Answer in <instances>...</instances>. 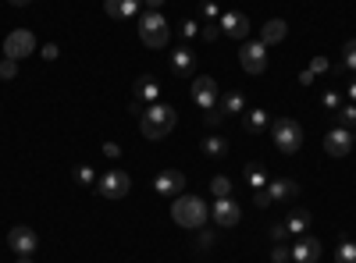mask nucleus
Returning a JSON list of instances; mask_svg holds the SVG:
<instances>
[{
    "label": "nucleus",
    "mask_w": 356,
    "mask_h": 263,
    "mask_svg": "<svg viewBox=\"0 0 356 263\" xmlns=\"http://www.w3.org/2000/svg\"><path fill=\"white\" fill-rule=\"evenodd\" d=\"M317 260H321V239H314L310 231H307V235H296L292 263H317Z\"/></svg>",
    "instance_id": "obj_11"
},
{
    "label": "nucleus",
    "mask_w": 356,
    "mask_h": 263,
    "mask_svg": "<svg viewBox=\"0 0 356 263\" xmlns=\"http://www.w3.org/2000/svg\"><path fill=\"white\" fill-rule=\"evenodd\" d=\"M139 4L143 0H104V11H107V18L125 22V18H139Z\"/></svg>",
    "instance_id": "obj_16"
},
{
    "label": "nucleus",
    "mask_w": 356,
    "mask_h": 263,
    "mask_svg": "<svg viewBox=\"0 0 356 263\" xmlns=\"http://www.w3.org/2000/svg\"><path fill=\"white\" fill-rule=\"evenodd\" d=\"M104 157L107 160H118V157H122V146H118V142H104Z\"/></svg>",
    "instance_id": "obj_40"
},
{
    "label": "nucleus",
    "mask_w": 356,
    "mask_h": 263,
    "mask_svg": "<svg viewBox=\"0 0 356 263\" xmlns=\"http://www.w3.org/2000/svg\"><path fill=\"white\" fill-rule=\"evenodd\" d=\"M271 139L278 146V153L292 157L303 146V128H300V121H292V118H275L271 121Z\"/></svg>",
    "instance_id": "obj_4"
},
{
    "label": "nucleus",
    "mask_w": 356,
    "mask_h": 263,
    "mask_svg": "<svg viewBox=\"0 0 356 263\" xmlns=\"http://www.w3.org/2000/svg\"><path fill=\"white\" fill-rule=\"evenodd\" d=\"M171 217H175V224H178V228L200 231V228H207V217H211V207H207V199L182 192V196H175V203H171Z\"/></svg>",
    "instance_id": "obj_1"
},
{
    "label": "nucleus",
    "mask_w": 356,
    "mask_h": 263,
    "mask_svg": "<svg viewBox=\"0 0 356 263\" xmlns=\"http://www.w3.org/2000/svg\"><path fill=\"white\" fill-rule=\"evenodd\" d=\"M211 217H214L218 228H235V224H239V217H243V210H239V203H235V199H214Z\"/></svg>",
    "instance_id": "obj_14"
},
{
    "label": "nucleus",
    "mask_w": 356,
    "mask_h": 263,
    "mask_svg": "<svg viewBox=\"0 0 356 263\" xmlns=\"http://www.w3.org/2000/svg\"><path fill=\"white\" fill-rule=\"evenodd\" d=\"M285 36H289V25H285L282 18H267V22H264V28H260V43H264V46L282 43Z\"/></svg>",
    "instance_id": "obj_19"
},
{
    "label": "nucleus",
    "mask_w": 356,
    "mask_h": 263,
    "mask_svg": "<svg viewBox=\"0 0 356 263\" xmlns=\"http://www.w3.org/2000/svg\"><path fill=\"white\" fill-rule=\"evenodd\" d=\"M18 263H33V256H18Z\"/></svg>",
    "instance_id": "obj_47"
},
{
    "label": "nucleus",
    "mask_w": 356,
    "mask_h": 263,
    "mask_svg": "<svg viewBox=\"0 0 356 263\" xmlns=\"http://www.w3.org/2000/svg\"><path fill=\"white\" fill-rule=\"evenodd\" d=\"M349 150H353V132L349 128L335 125L328 135H324V153L328 157H349Z\"/></svg>",
    "instance_id": "obj_12"
},
{
    "label": "nucleus",
    "mask_w": 356,
    "mask_h": 263,
    "mask_svg": "<svg viewBox=\"0 0 356 263\" xmlns=\"http://www.w3.org/2000/svg\"><path fill=\"white\" fill-rule=\"evenodd\" d=\"M200 15H203L207 22H218V18H221V8L214 4V0H203V4H200Z\"/></svg>",
    "instance_id": "obj_35"
},
{
    "label": "nucleus",
    "mask_w": 356,
    "mask_h": 263,
    "mask_svg": "<svg viewBox=\"0 0 356 263\" xmlns=\"http://www.w3.org/2000/svg\"><path fill=\"white\" fill-rule=\"evenodd\" d=\"M342 100H346V93H339V90H328V93L321 96V103L328 107V110H339V107H342Z\"/></svg>",
    "instance_id": "obj_33"
},
{
    "label": "nucleus",
    "mask_w": 356,
    "mask_h": 263,
    "mask_svg": "<svg viewBox=\"0 0 356 263\" xmlns=\"http://www.w3.org/2000/svg\"><path fill=\"white\" fill-rule=\"evenodd\" d=\"M232 178H225V174H218V178H211V196L214 199H232Z\"/></svg>",
    "instance_id": "obj_23"
},
{
    "label": "nucleus",
    "mask_w": 356,
    "mask_h": 263,
    "mask_svg": "<svg viewBox=\"0 0 356 263\" xmlns=\"http://www.w3.org/2000/svg\"><path fill=\"white\" fill-rule=\"evenodd\" d=\"M154 189L161 192V196H182V189H186V174L178 171V167H164L157 178H154Z\"/></svg>",
    "instance_id": "obj_10"
},
{
    "label": "nucleus",
    "mask_w": 356,
    "mask_h": 263,
    "mask_svg": "<svg viewBox=\"0 0 356 263\" xmlns=\"http://www.w3.org/2000/svg\"><path fill=\"white\" fill-rule=\"evenodd\" d=\"M310 210H292L282 224H285V231H289V235H307V231H310Z\"/></svg>",
    "instance_id": "obj_22"
},
{
    "label": "nucleus",
    "mask_w": 356,
    "mask_h": 263,
    "mask_svg": "<svg viewBox=\"0 0 356 263\" xmlns=\"http://www.w3.org/2000/svg\"><path fill=\"white\" fill-rule=\"evenodd\" d=\"M200 36H203L207 43H214V40H221L225 33H221V25H218V22H207V25L200 28Z\"/></svg>",
    "instance_id": "obj_34"
},
{
    "label": "nucleus",
    "mask_w": 356,
    "mask_h": 263,
    "mask_svg": "<svg viewBox=\"0 0 356 263\" xmlns=\"http://www.w3.org/2000/svg\"><path fill=\"white\" fill-rule=\"evenodd\" d=\"M300 85H314V71H310V68L300 71Z\"/></svg>",
    "instance_id": "obj_43"
},
{
    "label": "nucleus",
    "mask_w": 356,
    "mask_h": 263,
    "mask_svg": "<svg viewBox=\"0 0 356 263\" xmlns=\"http://www.w3.org/2000/svg\"><path fill=\"white\" fill-rule=\"evenodd\" d=\"M0 50H4V57H11V61H22V57L36 53V36L29 33V28H15V33H8Z\"/></svg>",
    "instance_id": "obj_6"
},
{
    "label": "nucleus",
    "mask_w": 356,
    "mask_h": 263,
    "mask_svg": "<svg viewBox=\"0 0 356 263\" xmlns=\"http://www.w3.org/2000/svg\"><path fill=\"white\" fill-rule=\"evenodd\" d=\"M15 75H18V61H11V57H0V78L11 82Z\"/></svg>",
    "instance_id": "obj_32"
},
{
    "label": "nucleus",
    "mask_w": 356,
    "mask_h": 263,
    "mask_svg": "<svg viewBox=\"0 0 356 263\" xmlns=\"http://www.w3.org/2000/svg\"><path fill=\"white\" fill-rule=\"evenodd\" d=\"M339 125L342 128H356V103H342L339 107Z\"/></svg>",
    "instance_id": "obj_28"
},
{
    "label": "nucleus",
    "mask_w": 356,
    "mask_h": 263,
    "mask_svg": "<svg viewBox=\"0 0 356 263\" xmlns=\"http://www.w3.org/2000/svg\"><path fill=\"white\" fill-rule=\"evenodd\" d=\"M139 40H143V46H150V50L168 46V40H171L168 18H164L161 11H146V15H139Z\"/></svg>",
    "instance_id": "obj_3"
},
{
    "label": "nucleus",
    "mask_w": 356,
    "mask_h": 263,
    "mask_svg": "<svg viewBox=\"0 0 356 263\" xmlns=\"http://www.w3.org/2000/svg\"><path fill=\"white\" fill-rule=\"evenodd\" d=\"M171 71H175V75H193V71H196V53H193L189 46H175V53H171Z\"/></svg>",
    "instance_id": "obj_18"
},
{
    "label": "nucleus",
    "mask_w": 356,
    "mask_h": 263,
    "mask_svg": "<svg viewBox=\"0 0 356 263\" xmlns=\"http://www.w3.org/2000/svg\"><path fill=\"white\" fill-rule=\"evenodd\" d=\"M292 260V246H275V253H271V263H289Z\"/></svg>",
    "instance_id": "obj_37"
},
{
    "label": "nucleus",
    "mask_w": 356,
    "mask_h": 263,
    "mask_svg": "<svg viewBox=\"0 0 356 263\" xmlns=\"http://www.w3.org/2000/svg\"><path fill=\"white\" fill-rule=\"evenodd\" d=\"M132 100L139 103H157L161 100V82L154 75H139L136 78V90H132Z\"/></svg>",
    "instance_id": "obj_15"
},
{
    "label": "nucleus",
    "mask_w": 356,
    "mask_h": 263,
    "mask_svg": "<svg viewBox=\"0 0 356 263\" xmlns=\"http://www.w3.org/2000/svg\"><path fill=\"white\" fill-rule=\"evenodd\" d=\"M161 4H164V0H146V8H150V11H157Z\"/></svg>",
    "instance_id": "obj_46"
},
{
    "label": "nucleus",
    "mask_w": 356,
    "mask_h": 263,
    "mask_svg": "<svg viewBox=\"0 0 356 263\" xmlns=\"http://www.w3.org/2000/svg\"><path fill=\"white\" fill-rule=\"evenodd\" d=\"M8 246H11L18 256H33L36 246H40V235H36L29 224H15V228L8 231Z\"/></svg>",
    "instance_id": "obj_8"
},
{
    "label": "nucleus",
    "mask_w": 356,
    "mask_h": 263,
    "mask_svg": "<svg viewBox=\"0 0 356 263\" xmlns=\"http://www.w3.org/2000/svg\"><path fill=\"white\" fill-rule=\"evenodd\" d=\"M178 33H182V46H189L193 40H200V22H196V18H186Z\"/></svg>",
    "instance_id": "obj_25"
},
{
    "label": "nucleus",
    "mask_w": 356,
    "mask_h": 263,
    "mask_svg": "<svg viewBox=\"0 0 356 263\" xmlns=\"http://www.w3.org/2000/svg\"><path fill=\"white\" fill-rule=\"evenodd\" d=\"M349 132H353V142H356V128H349Z\"/></svg>",
    "instance_id": "obj_48"
},
{
    "label": "nucleus",
    "mask_w": 356,
    "mask_h": 263,
    "mask_svg": "<svg viewBox=\"0 0 356 263\" xmlns=\"http://www.w3.org/2000/svg\"><path fill=\"white\" fill-rule=\"evenodd\" d=\"M214 242H218L214 231H203V228H200V235H196V249H200V253H207V249H214Z\"/></svg>",
    "instance_id": "obj_31"
},
{
    "label": "nucleus",
    "mask_w": 356,
    "mask_h": 263,
    "mask_svg": "<svg viewBox=\"0 0 356 263\" xmlns=\"http://www.w3.org/2000/svg\"><path fill=\"white\" fill-rule=\"evenodd\" d=\"M253 203H257L260 210H264V207H271V203H275L271 196H267V185H264V189H253Z\"/></svg>",
    "instance_id": "obj_39"
},
{
    "label": "nucleus",
    "mask_w": 356,
    "mask_h": 263,
    "mask_svg": "<svg viewBox=\"0 0 356 263\" xmlns=\"http://www.w3.org/2000/svg\"><path fill=\"white\" fill-rule=\"evenodd\" d=\"M11 8H25V4H33V0H8Z\"/></svg>",
    "instance_id": "obj_45"
},
{
    "label": "nucleus",
    "mask_w": 356,
    "mask_h": 263,
    "mask_svg": "<svg viewBox=\"0 0 356 263\" xmlns=\"http://www.w3.org/2000/svg\"><path fill=\"white\" fill-rule=\"evenodd\" d=\"M346 100H349V103H356V82H349V90H346Z\"/></svg>",
    "instance_id": "obj_44"
},
{
    "label": "nucleus",
    "mask_w": 356,
    "mask_h": 263,
    "mask_svg": "<svg viewBox=\"0 0 356 263\" xmlns=\"http://www.w3.org/2000/svg\"><path fill=\"white\" fill-rule=\"evenodd\" d=\"M175 125H178V114H175V107L171 103H150L143 114H139V128H143V135L150 139V142H157V139H164L168 132H175Z\"/></svg>",
    "instance_id": "obj_2"
},
{
    "label": "nucleus",
    "mask_w": 356,
    "mask_h": 263,
    "mask_svg": "<svg viewBox=\"0 0 356 263\" xmlns=\"http://www.w3.org/2000/svg\"><path fill=\"white\" fill-rule=\"evenodd\" d=\"M129 189H132V178H129L125 171H118V167H111L107 174H100V178H97V192L104 199H125Z\"/></svg>",
    "instance_id": "obj_5"
},
{
    "label": "nucleus",
    "mask_w": 356,
    "mask_h": 263,
    "mask_svg": "<svg viewBox=\"0 0 356 263\" xmlns=\"http://www.w3.org/2000/svg\"><path fill=\"white\" fill-rule=\"evenodd\" d=\"M218 25H221L225 36L239 40V43H246V36H250V18H246L243 11H225V15L218 18Z\"/></svg>",
    "instance_id": "obj_9"
},
{
    "label": "nucleus",
    "mask_w": 356,
    "mask_h": 263,
    "mask_svg": "<svg viewBox=\"0 0 356 263\" xmlns=\"http://www.w3.org/2000/svg\"><path fill=\"white\" fill-rule=\"evenodd\" d=\"M193 100H196L203 110L218 107V82H214L211 75H196V78H193Z\"/></svg>",
    "instance_id": "obj_13"
},
{
    "label": "nucleus",
    "mask_w": 356,
    "mask_h": 263,
    "mask_svg": "<svg viewBox=\"0 0 356 263\" xmlns=\"http://www.w3.org/2000/svg\"><path fill=\"white\" fill-rule=\"evenodd\" d=\"M0 57H4V50H0Z\"/></svg>",
    "instance_id": "obj_49"
},
{
    "label": "nucleus",
    "mask_w": 356,
    "mask_h": 263,
    "mask_svg": "<svg viewBox=\"0 0 356 263\" xmlns=\"http://www.w3.org/2000/svg\"><path fill=\"white\" fill-rule=\"evenodd\" d=\"M285 235H289L285 224H275V228H271V239H275V246H278V242H285Z\"/></svg>",
    "instance_id": "obj_41"
},
{
    "label": "nucleus",
    "mask_w": 356,
    "mask_h": 263,
    "mask_svg": "<svg viewBox=\"0 0 356 263\" xmlns=\"http://www.w3.org/2000/svg\"><path fill=\"white\" fill-rule=\"evenodd\" d=\"M335 263H356V242H342L335 249Z\"/></svg>",
    "instance_id": "obj_29"
},
{
    "label": "nucleus",
    "mask_w": 356,
    "mask_h": 263,
    "mask_svg": "<svg viewBox=\"0 0 356 263\" xmlns=\"http://www.w3.org/2000/svg\"><path fill=\"white\" fill-rule=\"evenodd\" d=\"M203 118H207V125H211V128H218L225 121V110L221 107H211V110H203Z\"/></svg>",
    "instance_id": "obj_36"
},
{
    "label": "nucleus",
    "mask_w": 356,
    "mask_h": 263,
    "mask_svg": "<svg viewBox=\"0 0 356 263\" xmlns=\"http://www.w3.org/2000/svg\"><path fill=\"white\" fill-rule=\"evenodd\" d=\"M218 103H221L225 114H243V110H246V96H243V93H228V96L218 100Z\"/></svg>",
    "instance_id": "obj_24"
},
{
    "label": "nucleus",
    "mask_w": 356,
    "mask_h": 263,
    "mask_svg": "<svg viewBox=\"0 0 356 263\" xmlns=\"http://www.w3.org/2000/svg\"><path fill=\"white\" fill-rule=\"evenodd\" d=\"M97 178H100V174L89 167V164H79V167H75V182H79V185H97Z\"/></svg>",
    "instance_id": "obj_26"
},
{
    "label": "nucleus",
    "mask_w": 356,
    "mask_h": 263,
    "mask_svg": "<svg viewBox=\"0 0 356 263\" xmlns=\"http://www.w3.org/2000/svg\"><path fill=\"white\" fill-rule=\"evenodd\" d=\"M200 150H203V157H207V160H225L232 146H228V139H225V135H218V132H214V135H207V139L200 142Z\"/></svg>",
    "instance_id": "obj_17"
},
{
    "label": "nucleus",
    "mask_w": 356,
    "mask_h": 263,
    "mask_svg": "<svg viewBox=\"0 0 356 263\" xmlns=\"http://www.w3.org/2000/svg\"><path fill=\"white\" fill-rule=\"evenodd\" d=\"M243 128H246L250 135H260L264 128H271V118H267V110H264V107H253V110H246Z\"/></svg>",
    "instance_id": "obj_21"
},
{
    "label": "nucleus",
    "mask_w": 356,
    "mask_h": 263,
    "mask_svg": "<svg viewBox=\"0 0 356 263\" xmlns=\"http://www.w3.org/2000/svg\"><path fill=\"white\" fill-rule=\"evenodd\" d=\"M328 68H332V61H328V57H324V53H317L314 61H310V71H314V75H324Z\"/></svg>",
    "instance_id": "obj_38"
},
{
    "label": "nucleus",
    "mask_w": 356,
    "mask_h": 263,
    "mask_svg": "<svg viewBox=\"0 0 356 263\" xmlns=\"http://www.w3.org/2000/svg\"><path fill=\"white\" fill-rule=\"evenodd\" d=\"M57 53H61V50H57V43H47V46H43V57H47V61H57Z\"/></svg>",
    "instance_id": "obj_42"
},
{
    "label": "nucleus",
    "mask_w": 356,
    "mask_h": 263,
    "mask_svg": "<svg viewBox=\"0 0 356 263\" xmlns=\"http://www.w3.org/2000/svg\"><path fill=\"white\" fill-rule=\"evenodd\" d=\"M246 182H250V189H264L267 185V174L257 164H246Z\"/></svg>",
    "instance_id": "obj_27"
},
{
    "label": "nucleus",
    "mask_w": 356,
    "mask_h": 263,
    "mask_svg": "<svg viewBox=\"0 0 356 263\" xmlns=\"http://www.w3.org/2000/svg\"><path fill=\"white\" fill-rule=\"evenodd\" d=\"M296 192H300V185H296L292 178H275V182H267V196H271L275 203L282 199H296Z\"/></svg>",
    "instance_id": "obj_20"
},
{
    "label": "nucleus",
    "mask_w": 356,
    "mask_h": 263,
    "mask_svg": "<svg viewBox=\"0 0 356 263\" xmlns=\"http://www.w3.org/2000/svg\"><path fill=\"white\" fill-rule=\"evenodd\" d=\"M239 65H243L246 75H264V68H267V46L260 40L257 43H243L239 46Z\"/></svg>",
    "instance_id": "obj_7"
},
{
    "label": "nucleus",
    "mask_w": 356,
    "mask_h": 263,
    "mask_svg": "<svg viewBox=\"0 0 356 263\" xmlns=\"http://www.w3.org/2000/svg\"><path fill=\"white\" fill-rule=\"evenodd\" d=\"M342 68L356 71V40H346V46H342Z\"/></svg>",
    "instance_id": "obj_30"
}]
</instances>
